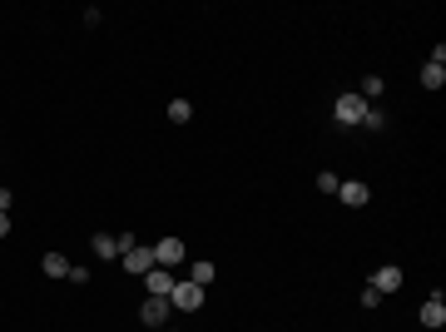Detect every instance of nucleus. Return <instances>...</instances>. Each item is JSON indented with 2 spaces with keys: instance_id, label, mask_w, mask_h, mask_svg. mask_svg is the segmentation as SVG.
Segmentation results:
<instances>
[{
  "instance_id": "obj_4",
  "label": "nucleus",
  "mask_w": 446,
  "mask_h": 332,
  "mask_svg": "<svg viewBox=\"0 0 446 332\" xmlns=\"http://www.w3.org/2000/svg\"><path fill=\"white\" fill-rule=\"evenodd\" d=\"M174 283H179V278H174V268H149V273H144L149 298H169V293H174Z\"/></svg>"
},
{
  "instance_id": "obj_1",
  "label": "nucleus",
  "mask_w": 446,
  "mask_h": 332,
  "mask_svg": "<svg viewBox=\"0 0 446 332\" xmlns=\"http://www.w3.org/2000/svg\"><path fill=\"white\" fill-rule=\"evenodd\" d=\"M367 109H372V104H367L362 94H338V99H332V120L352 129V124H362V115H367Z\"/></svg>"
},
{
  "instance_id": "obj_3",
  "label": "nucleus",
  "mask_w": 446,
  "mask_h": 332,
  "mask_svg": "<svg viewBox=\"0 0 446 332\" xmlns=\"http://www.w3.org/2000/svg\"><path fill=\"white\" fill-rule=\"evenodd\" d=\"M189 253H184V238H159V248H154V268H179Z\"/></svg>"
},
{
  "instance_id": "obj_16",
  "label": "nucleus",
  "mask_w": 446,
  "mask_h": 332,
  "mask_svg": "<svg viewBox=\"0 0 446 332\" xmlns=\"http://www.w3.org/2000/svg\"><path fill=\"white\" fill-rule=\"evenodd\" d=\"M372 94H382V75H367L362 80V99H372Z\"/></svg>"
},
{
  "instance_id": "obj_21",
  "label": "nucleus",
  "mask_w": 446,
  "mask_h": 332,
  "mask_svg": "<svg viewBox=\"0 0 446 332\" xmlns=\"http://www.w3.org/2000/svg\"><path fill=\"white\" fill-rule=\"evenodd\" d=\"M10 233V213H0V238H6Z\"/></svg>"
},
{
  "instance_id": "obj_9",
  "label": "nucleus",
  "mask_w": 446,
  "mask_h": 332,
  "mask_svg": "<svg viewBox=\"0 0 446 332\" xmlns=\"http://www.w3.org/2000/svg\"><path fill=\"white\" fill-rule=\"evenodd\" d=\"M124 268L134 273V278H144V273L154 268V248H134V253H124Z\"/></svg>"
},
{
  "instance_id": "obj_8",
  "label": "nucleus",
  "mask_w": 446,
  "mask_h": 332,
  "mask_svg": "<svg viewBox=\"0 0 446 332\" xmlns=\"http://www.w3.org/2000/svg\"><path fill=\"white\" fill-rule=\"evenodd\" d=\"M338 199H343V203H347V208H362V203H367V199H372V189H367V184H357V179H352V184H338Z\"/></svg>"
},
{
  "instance_id": "obj_22",
  "label": "nucleus",
  "mask_w": 446,
  "mask_h": 332,
  "mask_svg": "<svg viewBox=\"0 0 446 332\" xmlns=\"http://www.w3.org/2000/svg\"><path fill=\"white\" fill-rule=\"evenodd\" d=\"M159 332H169V327H159Z\"/></svg>"
},
{
  "instance_id": "obj_18",
  "label": "nucleus",
  "mask_w": 446,
  "mask_h": 332,
  "mask_svg": "<svg viewBox=\"0 0 446 332\" xmlns=\"http://www.w3.org/2000/svg\"><path fill=\"white\" fill-rule=\"evenodd\" d=\"M338 184H343L338 174H317V189H322V194H338Z\"/></svg>"
},
{
  "instance_id": "obj_11",
  "label": "nucleus",
  "mask_w": 446,
  "mask_h": 332,
  "mask_svg": "<svg viewBox=\"0 0 446 332\" xmlns=\"http://www.w3.org/2000/svg\"><path fill=\"white\" fill-rule=\"evenodd\" d=\"M213 278H218V268H213V263H208V258H199V263H194V268H189V283H199V288H208V283H213Z\"/></svg>"
},
{
  "instance_id": "obj_17",
  "label": "nucleus",
  "mask_w": 446,
  "mask_h": 332,
  "mask_svg": "<svg viewBox=\"0 0 446 332\" xmlns=\"http://www.w3.org/2000/svg\"><path fill=\"white\" fill-rule=\"evenodd\" d=\"M115 248H120V258H124V253H134V248H139V238H134V233H120V238H115Z\"/></svg>"
},
{
  "instance_id": "obj_7",
  "label": "nucleus",
  "mask_w": 446,
  "mask_h": 332,
  "mask_svg": "<svg viewBox=\"0 0 446 332\" xmlns=\"http://www.w3.org/2000/svg\"><path fill=\"white\" fill-rule=\"evenodd\" d=\"M422 327H431V332H436V327H446V303H441V293L422 303Z\"/></svg>"
},
{
  "instance_id": "obj_14",
  "label": "nucleus",
  "mask_w": 446,
  "mask_h": 332,
  "mask_svg": "<svg viewBox=\"0 0 446 332\" xmlns=\"http://www.w3.org/2000/svg\"><path fill=\"white\" fill-rule=\"evenodd\" d=\"M169 120H174V124H189V120H194V104H189V99H169Z\"/></svg>"
},
{
  "instance_id": "obj_10",
  "label": "nucleus",
  "mask_w": 446,
  "mask_h": 332,
  "mask_svg": "<svg viewBox=\"0 0 446 332\" xmlns=\"http://www.w3.org/2000/svg\"><path fill=\"white\" fill-rule=\"evenodd\" d=\"M40 268H45V278H70V258L65 253H45Z\"/></svg>"
},
{
  "instance_id": "obj_2",
  "label": "nucleus",
  "mask_w": 446,
  "mask_h": 332,
  "mask_svg": "<svg viewBox=\"0 0 446 332\" xmlns=\"http://www.w3.org/2000/svg\"><path fill=\"white\" fill-rule=\"evenodd\" d=\"M169 308H179V312H199L203 308V288L199 283H174V293H169Z\"/></svg>"
},
{
  "instance_id": "obj_6",
  "label": "nucleus",
  "mask_w": 446,
  "mask_h": 332,
  "mask_svg": "<svg viewBox=\"0 0 446 332\" xmlns=\"http://www.w3.org/2000/svg\"><path fill=\"white\" fill-rule=\"evenodd\" d=\"M367 288H377V293H397V288H402V268H397V263H387V268H377Z\"/></svg>"
},
{
  "instance_id": "obj_12",
  "label": "nucleus",
  "mask_w": 446,
  "mask_h": 332,
  "mask_svg": "<svg viewBox=\"0 0 446 332\" xmlns=\"http://www.w3.org/2000/svg\"><path fill=\"white\" fill-rule=\"evenodd\" d=\"M89 253L104 258V263H109V258H120V248H115V238H109V233H94V238H89Z\"/></svg>"
},
{
  "instance_id": "obj_13",
  "label": "nucleus",
  "mask_w": 446,
  "mask_h": 332,
  "mask_svg": "<svg viewBox=\"0 0 446 332\" xmlns=\"http://www.w3.org/2000/svg\"><path fill=\"white\" fill-rule=\"evenodd\" d=\"M441 85H446V65H431L426 60L422 65V89H441Z\"/></svg>"
},
{
  "instance_id": "obj_20",
  "label": "nucleus",
  "mask_w": 446,
  "mask_h": 332,
  "mask_svg": "<svg viewBox=\"0 0 446 332\" xmlns=\"http://www.w3.org/2000/svg\"><path fill=\"white\" fill-rule=\"evenodd\" d=\"M10 203H15V194H10V189H0V213H10Z\"/></svg>"
},
{
  "instance_id": "obj_15",
  "label": "nucleus",
  "mask_w": 446,
  "mask_h": 332,
  "mask_svg": "<svg viewBox=\"0 0 446 332\" xmlns=\"http://www.w3.org/2000/svg\"><path fill=\"white\" fill-rule=\"evenodd\" d=\"M362 129H387V115H382V109H367V115H362Z\"/></svg>"
},
{
  "instance_id": "obj_5",
  "label": "nucleus",
  "mask_w": 446,
  "mask_h": 332,
  "mask_svg": "<svg viewBox=\"0 0 446 332\" xmlns=\"http://www.w3.org/2000/svg\"><path fill=\"white\" fill-rule=\"evenodd\" d=\"M169 298H144V308H139V322L144 327H164V322H169Z\"/></svg>"
},
{
  "instance_id": "obj_19",
  "label": "nucleus",
  "mask_w": 446,
  "mask_h": 332,
  "mask_svg": "<svg viewBox=\"0 0 446 332\" xmlns=\"http://www.w3.org/2000/svg\"><path fill=\"white\" fill-rule=\"evenodd\" d=\"M70 283H75V288H85V283H89V268H75V263H70Z\"/></svg>"
}]
</instances>
